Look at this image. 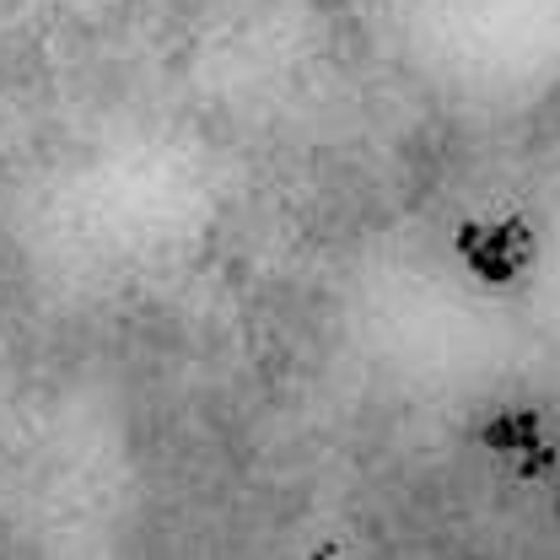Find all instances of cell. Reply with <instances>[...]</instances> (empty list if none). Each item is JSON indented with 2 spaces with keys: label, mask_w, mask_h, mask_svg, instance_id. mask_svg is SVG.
Returning a JSON list of instances; mask_svg holds the SVG:
<instances>
[{
  "label": "cell",
  "mask_w": 560,
  "mask_h": 560,
  "mask_svg": "<svg viewBox=\"0 0 560 560\" xmlns=\"http://www.w3.org/2000/svg\"><path fill=\"white\" fill-rule=\"evenodd\" d=\"M539 237L528 232L523 210H495V215H464L453 221V259L480 291H506L534 265Z\"/></svg>",
  "instance_id": "6da1fadb"
}]
</instances>
